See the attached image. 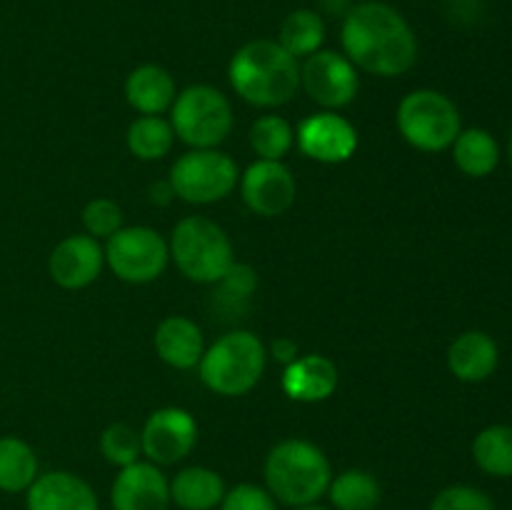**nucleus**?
Returning <instances> with one entry per match:
<instances>
[{
    "instance_id": "obj_30",
    "label": "nucleus",
    "mask_w": 512,
    "mask_h": 510,
    "mask_svg": "<svg viewBox=\"0 0 512 510\" xmlns=\"http://www.w3.org/2000/svg\"><path fill=\"white\" fill-rule=\"evenodd\" d=\"M80 218H83L85 233L95 240H108L110 235H115L123 228V210H120V205L110 198L90 200L83 208V215H80Z\"/></svg>"
},
{
    "instance_id": "obj_37",
    "label": "nucleus",
    "mask_w": 512,
    "mask_h": 510,
    "mask_svg": "<svg viewBox=\"0 0 512 510\" xmlns=\"http://www.w3.org/2000/svg\"><path fill=\"white\" fill-rule=\"evenodd\" d=\"M293 510H333V508H328V505H320V503H310V505H298V508H293Z\"/></svg>"
},
{
    "instance_id": "obj_1",
    "label": "nucleus",
    "mask_w": 512,
    "mask_h": 510,
    "mask_svg": "<svg viewBox=\"0 0 512 510\" xmlns=\"http://www.w3.org/2000/svg\"><path fill=\"white\" fill-rule=\"evenodd\" d=\"M345 58L378 78H398L418 60V38L408 20L388 3H355L340 28Z\"/></svg>"
},
{
    "instance_id": "obj_23",
    "label": "nucleus",
    "mask_w": 512,
    "mask_h": 510,
    "mask_svg": "<svg viewBox=\"0 0 512 510\" xmlns=\"http://www.w3.org/2000/svg\"><path fill=\"white\" fill-rule=\"evenodd\" d=\"M40 475L38 455L18 435L0 438V490L3 493H25Z\"/></svg>"
},
{
    "instance_id": "obj_4",
    "label": "nucleus",
    "mask_w": 512,
    "mask_h": 510,
    "mask_svg": "<svg viewBox=\"0 0 512 510\" xmlns=\"http://www.w3.org/2000/svg\"><path fill=\"white\" fill-rule=\"evenodd\" d=\"M268 363L263 340L250 330H230L205 348L198 370L205 388L223 398H238L260 383Z\"/></svg>"
},
{
    "instance_id": "obj_38",
    "label": "nucleus",
    "mask_w": 512,
    "mask_h": 510,
    "mask_svg": "<svg viewBox=\"0 0 512 510\" xmlns=\"http://www.w3.org/2000/svg\"><path fill=\"white\" fill-rule=\"evenodd\" d=\"M508 160H510V168H512V133H510V140H508Z\"/></svg>"
},
{
    "instance_id": "obj_13",
    "label": "nucleus",
    "mask_w": 512,
    "mask_h": 510,
    "mask_svg": "<svg viewBox=\"0 0 512 510\" xmlns=\"http://www.w3.org/2000/svg\"><path fill=\"white\" fill-rule=\"evenodd\" d=\"M295 140H298V148L303 150V155H308L310 160L335 165L345 163L355 153L358 130L335 110H323V113L310 115L298 125Z\"/></svg>"
},
{
    "instance_id": "obj_27",
    "label": "nucleus",
    "mask_w": 512,
    "mask_h": 510,
    "mask_svg": "<svg viewBox=\"0 0 512 510\" xmlns=\"http://www.w3.org/2000/svg\"><path fill=\"white\" fill-rule=\"evenodd\" d=\"M125 143L138 160H160L173 150L175 130L163 115H140L128 125Z\"/></svg>"
},
{
    "instance_id": "obj_15",
    "label": "nucleus",
    "mask_w": 512,
    "mask_h": 510,
    "mask_svg": "<svg viewBox=\"0 0 512 510\" xmlns=\"http://www.w3.org/2000/svg\"><path fill=\"white\" fill-rule=\"evenodd\" d=\"M105 265V250L95 238L85 235H68L55 245L50 253L48 270L50 278L65 290H80L95 283Z\"/></svg>"
},
{
    "instance_id": "obj_35",
    "label": "nucleus",
    "mask_w": 512,
    "mask_h": 510,
    "mask_svg": "<svg viewBox=\"0 0 512 510\" xmlns=\"http://www.w3.org/2000/svg\"><path fill=\"white\" fill-rule=\"evenodd\" d=\"M173 198H175V193H173V188H170L168 180H165V183H155L153 188H150V200H153V203L165 205V203H170Z\"/></svg>"
},
{
    "instance_id": "obj_26",
    "label": "nucleus",
    "mask_w": 512,
    "mask_h": 510,
    "mask_svg": "<svg viewBox=\"0 0 512 510\" xmlns=\"http://www.w3.org/2000/svg\"><path fill=\"white\" fill-rule=\"evenodd\" d=\"M473 460L490 478H512V425L495 423L473 440Z\"/></svg>"
},
{
    "instance_id": "obj_17",
    "label": "nucleus",
    "mask_w": 512,
    "mask_h": 510,
    "mask_svg": "<svg viewBox=\"0 0 512 510\" xmlns=\"http://www.w3.org/2000/svg\"><path fill=\"white\" fill-rule=\"evenodd\" d=\"M448 370L463 383H483L498 370L500 348L485 330H465L450 343Z\"/></svg>"
},
{
    "instance_id": "obj_3",
    "label": "nucleus",
    "mask_w": 512,
    "mask_h": 510,
    "mask_svg": "<svg viewBox=\"0 0 512 510\" xmlns=\"http://www.w3.org/2000/svg\"><path fill=\"white\" fill-rule=\"evenodd\" d=\"M265 490L275 498V503L310 505L318 503L333 480V468L323 450L310 440L288 438L280 440L268 453L263 465Z\"/></svg>"
},
{
    "instance_id": "obj_6",
    "label": "nucleus",
    "mask_w": 512,
    "mask_h": 510,
    "mask_svg": "<svg viewBox=\"0 0 512 510\" xmlns=\"http://www.w3.org/2000/svg\"><path fill=\"white\" fill-rule=\"evenodd\" d=\"M395 123L405 143L423 153H443L463 130L458 105L433 88H420L405 95L398 105Z\"/></svg>"
},
{
    "instance_id": "obj_16",
    "label": "nucleus",
    "mask_w": 512,
    "mask_h": 510,
    "mask_svg": "<svg viewBox=\"0 0 512 510\" xmlns=\"http://www.w3.org/2000/svg\"><path fill=\"white\" fill-rule=\"evenodd\" d=\"M25 510H100V500L80 475L50 470L25 490Z\"/></svg>"
},
{
    "instance_id": "obj_7",
    "label": "nucleus",
    "mask_w": 512,
    "mask_h": 510,
    "mask_svg": "<svg viewBox=\"0 0 512 510\" xmlns=\"http://www.w3.org/2000/svg\"><path fill=\"white\" fill-rule=\"evenodd\" d=\"M170 125L193 150L218 148L233 130V108L213 85H190L175 95Z\"/></svg>"
},
{
    "instance_id": "obj_24",
    "label": "nucleus",
    "mask_w": 512,
    "mask_h": 510,
    "mask_svg": "<svg viewBox=\"0 0 512 510\" xmlns=\"http://www.w3.org/2000/svg\"><path fill=\"white\" fill-rule=\"evenodd\" d=\"M330 508L333 510H375L383 500L378 478L368 470H343L328 485Z\"/></svg>"
},
{
    "instance_id": "obj_32",
    "label": "nucleus",
    "mask_w": 512,
    "mask_h": 510,
    "mask_svg": "<svg viewBox=\"0 0 512 510\" xmlns=\"http://www.w3.org/2000/svg\"><path fill=\"white\" fill-rule=\"evenodd\" d=\"M218 510H278L273 495L253 483H240L228 490Z\"/></svg>"
},
{
    "instance_id": "obj_11",
    "label": "nucleus",
    "mask_w": 512,
    "mask_h": 510,
    "mask_svg": "<svg viewBox=\"0 0 512 510\" xmlns=\"http://www.w3.org/2000/svg\"><path fill=\"white\" fill-rule=\"evenodd\" d=\"M198 443V423L185 408H160L140 430L143 455L155 465H175L188 458Z\"/></svg>"
},
{
    "instance_id": "obj_10",
    "label": "nucleus",
    "mask_w": 512,
    "mask_h": 510,
    "mask_svg": "<svg viewBox=\"0 0 512 510\" xmlns=\"http://www.w3.org/2000/svg\"><path fill=\"white\" fill-rule=\"evenodd\" d=\"M300 88L310 95L313 103L325 110L345 108L355 100L360 88L358 68L345 55L335 50H323L308 55L300 65Z\"/></svg>"
},
{
    "instance_id": "obj_39",
    "label": "nucleus",
    "mask_w": 512,
    "mask_h": 510,
    "mask_svg": "<svg viewBox=\"0 0 512 510\" xmlns=\"http://www.w3.org/2000/svg\"><path fill=\"white\" fill-rule=\"evenodd\" d=\"M358 3H368V0H358Z\"/></svg>"
},
{
    "instance_id": "obj_33",
    "label": "nucleus",
    "mask_w": 512,
    "mask_h": 510,
    "mask_svg": "<svg viewBox=\"0 0 512 510\" xmlns=\"http://www.w3.org/2000/svg\"><path fill=\"white\" fill-rule=\"evenodd\" d=\"M220 283V295H225L228 300H245L258 285V278H255V270L250 265L233 263L228 273L218 280Z\"/></svg>"
},
{
    "instance_id": "obj_9",
    "label": "nucleus",
    "mask_w": 512,
    "mask_h": 510,
    "mask_svg": "<svg viewBox=\"0 0 512 510\" xmlns=\"http://www.w3.org/2000/svg\"><path fill=\"white\" fill-rule=\"evenodd\" d=\"M105 265L120 280L133 285L153 283L168 268V240L148 225H130L110 235L105 243Z\"/></svg>"
},
{
    "instance_id": "obj_22",
    "label": "nucleus",
    "mask_w": 512,
    "mask_h": 510,
    "mask_svg": "<svg viewBox=\"0 0 512 510\" xmlns=\"http://www.w3.org/2000/svg\"><path fill=\"white\" fill-rule=\"evenodd\" d=\"M453 163L468 178H488L500 165V143L495 135L485 128H463L450 145Z\"/></svg>"
},
{
    "instance_id": "obj_2",
    "label": "nucleus",
    "mask_w": 512,
    "mask_h": 510,
    "mask_svg": "<svg viewBox=\"0 0 512 510\" xmlns=\"http://www.w3.org/2000/svg\"><path fill=\"white\" fill-rule=\"evenodd\" d=\"M228 78L245 103L255 108H280L300 90V63L278 40L258 38L233 55Z\"/></svg>"
},
{
    "instance_id": "obj_12",
    "label": "nucleus",
    "mask_w": 512,
    "mask_h": 510,
    "mask_svg": "<svg viewBox=\"0 0 512 510\" xmlns=\"http://www.w3.org/2000/svg\"><path fill=\"white\" fill-rule=\"evenodd\" d=\"M238 183L245 205L263 218L283 215L295 203L298 193L293 173L283 160H255L240 175Z\"/></svg>"
},
{
    "instance_id": "obj_21",
    "label": "nucleus",
    "mask_w": 512,
    "mask_h": 510,
    "mask_svg": "<svg viewBox=\"0 0 512 510\" xmlns=\"http://www.w3.org/2000/svg\"><path fill=\"white\" fill-rule=\"evenodd\" d=\"M225 493L228 488L223 475L205 465H190L170 480V503L180 510H215L223 503Z\"/></svg>"
},
{
    "instance_id": "obj_19",
    "label": "nucleus",
    "mask_w": 512,
    "mask_h": 510,
    "mask_svg": "<svg viewBox=\"0 0 512 510\" xmlns=\"http://www.w3.org/2000/svg\"><path fill=\"white\" fill-rule=\"evenodd\" d=\"M155 353L175 370L195 368L205 353L203 330L185 315H170L155 328Z\"/></svg>"
},
{
    "instance_id": "obj_28",
    "label": "nucleus",
    "mask_w": 512,
    "mask_h": 510,
    "mask_svg": "<svg viewBox=\"0 0 512 510\" xmlns=\"http://www.w3.org/2000/svg\"><path fill=\"white\" fill-rule=\"evenodd\" d=\"M293 143V125L280 115H263L250 128V145H253L258 160H283Z\"/></svg>"
},
{
    "instance_id": "obj_25",
    "label": "nucleus",
    "mask_w": 512,
    "mask_h": 510,
    "mask_svg": "<svg viewBox=\"0 0 512 510\" xmlns=\"http://www.w3.org/2000/svg\"><path fill=\"white\" fill-rule=\"evenodd\" d=\"M278 43L293 55L295 60L318 53L325 43V20L318 10L298 8L288 13L278 33Z\"/></svg>"
},
{
    "instance_id": "obj_18",
    "label": "nucleus",
    "mask_w": 512,
    "mask_h": 510,
    "mask_svg": "<svg viewBox=\"0 0 512 510\" xmlns=\"http://www.w3.org/2000/svg\"><path fill=\"white\" fill-rule=\"evenodd\" d=\"M338 388V368L325 355H298L283 370V393L295 403H320Z\"/></svg>"
},
{
    "instance_id": "obj_29",
    "label": "nucleus",
    "mask_w": 512,
    "mask_h": 510,
    "mask_svg": "<svg viewBox=\"0 0 512 510\" xmlns=\"http://www.w3.org/2000/svg\"><path fill=\"white\" fill-rule=\"evenodd\" d=\"M100 453L110 465H125L135 463L143 455V445H140V433L125 423H113L103 430L100 435Z\"/></svg>"
},
{
    "instance_id": "obj_31",
    "label": "nucleus",
    "mask_w": 512,
    "mask_h": 510,
    "mask_svg": "<svg viewBox=\"0 0 512 510\" xmlns=\"http://www.w3.org/2000/svg\"><path fill=\"white\" fill-rule=\"evenodd\" d=\"M430 510H498L495 500L483 488L455 483L440 490L430 503Z\"/></svg>"
},
{
    "instance_id": "obj_20",
    "label": "nucleus",
    "mask_w": 512,
    "mask_h": 510,
    "mask_svg": "<svg viewBox=\"0 0 512 510\" xmlns=\"http://www.w3.org/2000/svg\"><path fill=\"white\" fill-rule=\"evenodd\" d=\"M175 95V80L163 65L145 63L125 80V100L140 115H163L173 108Z\"/></svg>"
},
{
    "instance_id": "obj_14",
    "label": "nucleus",
    "mask_w": 512,
    "mask_h": 510,
    "mask_svg": "<svg viewBox=\"0 0 512 510\" xmlns=\"http://www.w3.org/2000/svg\"><path fill=\"white\" fill-rule=\"evenodd\" d=\"M110 505L113 510H168L170 505V480L160 470V465L150 460L120 468L110 488Z\"/></svg>"
},
{
    "instance_id": "obj_8",
    "label": "nucleus",
    "mask_w": 512,
    "mask_h": 510,
    "mask_svg": "<svg viewBox=\"0 0 512 510\" xmlns=\"http://www.w3.org/2000/svg\"><path fill=\"white\" fill-rule=\"evenodd\" d=\"M240 170L230 155L220 150H190L170 168V188L175 198L190 205H210L225 200L235 190Z\"/></svg>"
},
{
    "instance_id": "obj_36",
    "label": "nucleus",
    "mask_w": 512,
    "mask_h": 510,
    "mask_svg": "<svg viewBox=\"0 0 512 510\" xmlns=\"http://www.w3.org/2000/svg\"><path fill=\"white\" fill-rule=\"evenodd\" d=\"M320 8L330 15H343L353 8V0H320Z\"/></svg>"
},
{
    "instance_id": "obj_5",
    "label": "nucleus",
    "mask_w": 512,
    "mask_h": 510,
    "mask_svg": "<svg viewBox=\"0 0 512 510\" xmlns=\"http://www.w3.org/2000/svg\"><path fill=\"white\" fill-rule=\"evenodd\" d=\"M170 258L180 273L193 283H218L235 263L233 243L215 220L188 215L170 235Z\"/></svg>"
},
{
    "instance_id": "obj_34",
    "label": "nucleus",
    "mask_w": 512,
    "mask_h": 510,
    "mask_svg": "<svg viewBox=\"0 0 512 510\" xmlns=\"http://www.w3.org/2000/svg\"><path fill=\"white\" fill-rule=\"evenodd\" d=\"M270 350H273V358L283 365H290L295 358H298V343L290 338H278Z\"/></svg>"
}]
</instances>
